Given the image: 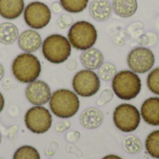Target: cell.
<instances>
[{
  "mask_svg": "<svg viewBox=\"0 0 159 159\" xmlns=\"http://www.w3.org/2000/svg\"><path fill=\"white\" fill-rule=\"evenodd\" d=\"M80 107V102L75 92L70 89H61L55 90L49 99V108L56 116L67 119L76 115Z\"/></svg>",
  "mask_w": 159,
  "mask_h": 159,
  "instance_id": "obj_1",
  "label": "cell"
},
{
  "mask_svg": "<svg viewBox=\"0 0 159 159\" xmlns=\"http://www.w3.org/2000/svg\"><path fill=\"white\" fill-rule=\"evenodd\" d=\"M112 89L120 100L130 101L140 94L142 80L138 74L130 70H123L116 73L113 78Z\"/></svg>",
  "mask_w": 159,
  "mask_h": 159,
  "instance_id": "obj_2",
  "label": "cell"
},
{
  "mask_svg": "<svg viewBox=\"0 0 159 159\" xmlns=\"http://www.w3.org/2000/svg\"><path fill=\"white\" fill-rule=\"evenodd\" d=\"M12 74L15 78L23 84H29L37 80L41 73V63L36 56L31 53L19 54L11 65Z\"/></svg>",
  "mask_w": 159,
  "mask_h": 159,
  "instance_id": "obj_3",
  "label": "cell"
},
{
  "mask_svg": "<svg viewBox=\"0 0 159 159\" xmlns=\"http://www.w3.org/2000/svg\"><path fill=\"white\" fill-rule=\"evenodd\" d=\"M42 54L44 58L54 64L66 61L70 55L72 47L69 40L59 34H53L45 38L42 42Z\"/></svg>",
  "mask_w": 159,
  "mask_h": 159,
  "instance_id": "obj_4",
  "label": "cell"
},
{
  "mask_svg": "<svg viewBox=\"0 0 159 159\" xmlns=\"http://www.w3.org/2000/svg\"><path fill=\"white\" fill-rule=\"evenodd\" d=\"M98 39V32L95 26L87 20L75 22L69 29L68 40L71 47L77 50H86L92 48Z\"/></svg>",
  "mask_w": 159,
  "mask_h": 159,
  "instance_id": "obj_5",
  "label": "cell"
},
{
  "mask_svg": "<svg viewBox=\"0 0 159 159\" xmlns=\"http://www.w3.org/2000/svg\"><path fill=\"white\" fill-rule=\"evenodd\" d=\"M115 126L121 131L129 133L135 131L141 123V113L132 104L122 103L116 107L113 114Z\"/></svg>",
  "mask_w": 159,
  "mask_h": 159,
  "instance_id": "obj_6",
  "label": "cell"
},
{
  "mask_svg": "<svg viewBox=\"0 0 159 159\" xmlns=\"http://www.w3.org/2000/svg\"><path fill=\"white\" fill-rule=\"evenodd\" d=\"M72 86L77 95L89 98L98 93L101 88V80L94 71L84 69L75 75Z\"/></svg>",
  "mask_w": 159,
  "mask_h": 159,
  "instance_id": "obj_7",
  "label": "cell"
},
{
  "mask_svg": "<svg viewBox=\"0 0 159 159\" xmlns=\"http://www.w3.org/2000/svg\"><path fill=\"white\" fill-rule=\"evenodd\" d=\"M25 23L34 30H40L48 25L51 20V10L48 5L39 1L29 3L23 11Z\"/></svg>",
  "mask_w": 159,
  "mask_h": 159,
  "instance_id": "obj_8",
  "label": "cell"
},
{
  "mask_svg": "<svg viewBox=\"0 0 159 159\" xmlns=\"http://www.w3.org/2000/svg\"><path fill=\"white\" fill-rule=\"evenodd\" d=\"M24 123L31 132L43 134L51 128L52 116L47 108L43 106H34L26 112Z\"/></svg>",
  "mask_w": 159,
  "mask_h": 159,
  "instance_id": "obj_9",
  "label": "cell"
},
{
  "mask_svg": "<svg viewBox=\"0 0 159 159\" xmlns=\"http://www.w3.org/2000/svg\"><path fill=\"white\" fill-rule=\"evenodd\" d=\"M154 52L145 47H137L131 49L127 58V63L130 71L136 74H145L151 71L155 65Z\"/></svg>",
  "mask_w": 159,
  "mask_h": 159,
  "instance_id": "obj_10",
  "label": "cell"
},
{
  "mask_svg": "<svg viewBox=\"0 0 159 159\" xmlns=\"http://www.w3.org/2000/svg\"><path fill=\"white\" fill-rule=\"evenodd\" d=\"M28 102L35 106H41L49 102L51 90L49 86L42 80H34L28 84L25 89Z\"/></svg>",
  "mask_w": 159,
  "mask_h": 159,
  "instance_id": "obj_11",
  "label": "cell"
},
{
  "mask_svg": "<svg viewBox=\"0 0 159 159\" xmlns=\"http://www.w3.org/2000/svg\"><path fill=\"white\" fill-rule=\"evenodd\" d=\"M18 46L24 52H34L42 46L41 35L34 29L25 30L18 37Z\"/></svg>",
  "mask_w": 159,
  "mask_h": 159,
  "instance_id": "obj_12",
  "label": "cell"
},
{
  "mask_svg": "<svg viewBox=\"0 0 159 159\" xmlns=\"http://www.w3.org/2000/svg\"><path fill=\"white\" fill-rule=\"evenodd\" d=\"M141 116L145 123L151 126H159V98L151 97L143 102L141 107Z\"/></svg>",
  "mask_w": 159,
  "mask_h": 159,
  "instance_id": "obj_13",
  "label": "cell"
},
{
  "mask_svg": "<svg viewBox=\"0 0 159 159\" xmlns=\"http://www.w3.org/2000/svg\"><path fill=\"white\" fill-rule=\"evenodd\" d=\"M24 0H0V16L6 20H16L24 11Z\"/></svg>",
  "mask_w": 159,
  "mask_h": 159,
  "instance_id": "obj_14",
  "label": "cell"
},
{
  "mask_svg": "<svg viewBox=\"0 0 159 159\" xmlns=\"http://www.w3.org/2000/svg\"><path fill=\"white\" fill-rule=\"evenodd\" d=\"M89 10L95 20L105 21L111 17L113 7L109 0H93L89 4Z\"/></svg>",
  "mask_w": 159,
  "mask_h": 159,
  "instance_id": "obj_15",
  "label": "cell"
},
{
  "mask_svg": "<svg viewBox=\"0 0 159 159\" xmlns=\"http://www.w3.org/2000/svg\"><path fill=\"white\" fill-rule=\"evenodd\" d=\"M104 57L101 50L95 48L83 50L80 55V61L82 65L89 70H96L101 67L103 63Z\"/></svg>",
  "mask_w": 159,
  "mask_h": 159,
  "instance_id": "obj_16",
  "label": "cell"
},
{
  "mask_svg": "<svg viewBox=\"0 0 159 159\" xmlns=\"http://www.w3.org/2000/svg\"><path fill=\"white\" fill-rule=\"evenodd\" d=\"M80 124L88 129H95L99 128L103 121V115L98 108L90 107L86 109L80 116Z\"/></svg>",
  "mask_w": 159,
  "mask_h": 159,
  "instance_id": "obj_17",
  "label": "cell"
},
{
  "mask_svg": "<svg viewBox=\"0 0 159 159\" xmlns=\"http://www.w3.org/2000/svg\"><path fill=\"white\" fill-rule=\"evenodd\" d=\"M112 7L114 12L121 18L133 16L138 9L137 0H113Z\"/></svg>",
  "mask_w": 159,
  "mask_h": 159,
  "instance_id": "obj_18",
  "label": "cell"
},
{
  "mask_svg": "<svg viewBox=\"0 0 159 159\" xmlns=\"http://www.w3.org/2000/svg\"><path fill=\"white\" fill-rule=\"evenodd\" d=\"M20 34L18 27L12 22H3L0 24V43L11 45L18 40Z\"/></svg>",
  "mask_w": 159,
  "mask_h": 159,
  "instance_id": "obj_19",
  "label": "cell"
},
{
  "mask_svg": "<svg viewBox=\"0 0 159 159\" xmlns=\"http://www.w3.org/2000/svg\"><path fill=\"white\" fill-rule=\"evenodd\" d=\"M145 149L153 158L159 159V129L152 131L145 140Z\"/></svg>",
  "mask_w": 159,
  "mask_h": 159,
  "instance_id": "obj_20",
  "label": "cell"
},
{
  "mask_svg": "<svg viewBox=\"0 0 159 159\" xmlns=\"http://www.w3.org/2000/svg\"><path fill=\"white\" fill-rule=\"evenodd\" d=\"M89 0H60V3L64 9L68 13H80L84 11Z\"/></svg>",
  "mask_w": 159,
  "mask_h": 159,
  "instance_id": "obj_21",
  "label": "cell"
},
{
  "mask_svg": "<svg viewBox=\"0 0 159 159\" xmlns=\"http://www.w3.org/2000/svg\"><path fill=\"white\" fill-rule=\"evenodd\" d=\"M13 159H41L38 151L30 145H23L18 148L14 155Z\"/></svg>",
  "mask_w": 159,
  "mask_h": 159,
  "instance_id": "obj_22",
  "label": "cell"
},
{
  "mask_svg": "<svg viewBox=\"0 0 159 159\" xmlns=\"http://www.w3.org/2000/svg\"><path fill=\"white\" fill-rule=\"evenodd\" d=\"M116 75V67L112 62H103L98 69V76L102 81L108 82L113 80Z\"/></svg>",
  "mask_w": 159,
  "mask_h": 159,
  "instance_id": "obj_23",
  "label": "cell"
},
{
  "mask_svg": "<svg viewBox=\"0 0 159 159\" xmlns=\"http://www.w3.org/2000/svg\"><path fill=\"white\" fill-rule=\"evenodd\" d=\"M123 148L128 154L135 155L142 151L143 143L136 136H129L123 142Z\"/></svg>",
  "mask_w": 159,
  "mask_h": 159,
  "instance_id": "obj_24",
  "label": "cell"
},
{
  "mask_svg": "<svg viewBox=\"0 0 159 159\" xmlns=\"http://www.w3.org/2000/svg\"><path fill=\"white\" fill-rule=\"evenodd\" d=\"M146 82L149 90L152 93L159 96V67L150 71Z\"/></svg>",
  "mask_w": 159,
  "mask_h": 159,
  "instance_id": "obj_25",
  "label": "cell"
},
{
  "mask_svg": "<svg viewBox=\"0 0 159 159\" xmlns=\"http://www.w3.org/2000/svg\"><path fill=\"white\" fill-rule=\"evenodd\" d=\"M74 24V18L70 13H62L60 15V17L57 19L56 26L58 29H66L70 28Z\"/></svg>",
  "mask_w": 159,
  "mask_h": 159,
  "instance_id": "obj_26",
  "label": "cell"
},
{
  "mask_svg": "<svg viewBox=\"0 0 159 159\" xmlns=\"http://www.w3.org/2000/svg\"><path fill=\"white\" fill-rule=\"evenodd\" d=\"M114 98V91L111 90L110 89H105L103 91H102L98 101H97V104L99 106H103L106 103L110 102Z\"/></svg>",
  "mask_w": 159,
  "mask_h": 159,
  "instance_id": "obj_27",
  "label": "cell"
},
{
  "mask_svg": "<svg viewBox=\"0 0 159 159\" xmlns=\"http://www.w3.org/2000/svg\"><path fill=\"white\" fill-rule=\"evenodd\" d=\"M71 127V124L69 121L67 120H63V121H60L56 124L55 126V130L59 133H62L65 132L66 130H68Z\"/></svg>",
  "mask_w": 159,
  "mask_h": 159,
  "instance_id": "obj_28",
  "label": "cell"
},
{
  "mask_svg": "<svg viewBox=\"0 0 159 159\" xmlns=\"http://www.w3.org/2000/svg\"><path fill=\"white\" fill-rule=\"evenodd\" d=\"M57 149H58V143H55V142H52V143L48 146V148H47V150H46L47 156H48V157L53 156V155L55 154V152H56Z\"/></svg>",
  "mask_w": 159,
  "mask_h": 159,
  "instance_id": "obj_29",
  "label": "cell"
},
{
  "mask_svg": "<svg viewBox=\"0 0 159 159\" xmlns=\"http://www.w3.org/2000/svg\"><path fill=\"white\" fill-rule=\"evenodd\" d=\"M79 137H80V133L78 131H71L67 134L66 139L71 143H75L79 139Z\"/></svg>",
  "mask_w": 159,
  "mask_h": 159,
  "instance_id": "obj_30",
  "label": "cell"
},
{
  "mask_svg": "<svg viewBox=\"0 0 159 159\" xmlns=\"http://www.w3.org/2000/svg\"><path fill=\"white\" fill-rule=\"evenodd\" d=\"M65 67H66V69L69 70V71H75V70L77 68V62H76V61L74 60V59L67 60V61H66Z\"/></svg>",
  "mask_w": 159,
  "mask_h": 159,
  "instance_id": "obj_31",
  "label": "cell"
},
{
  "mask_svg": "<svg viewBox=\"0 0 159 159\" xmlns=\"http://www.w3.org/2000/svg\"><path fill=\"white\" fill-rule=\"evenodd\" d=\"M61 9H62V7H61L60 1H55V2L52 3V5H51V9H50V10H52V12L58 14V13H60V12L61 11Z\"/></svg>",
  "mask_w": 159,
  "mask_h": 159,
  "instance_id": "obj_32",
  "label": "cell"
},
{
  "mask_svg": "<svg viewBox=\"0 0 159 159\" xmlns=\"http://www.w3.org/2000/svg\"><path fill=\"white\" fill-rule=\"evenodd\" d=\"M4 106H5V99H4V96H3V94L0 92V113L3 111V109H4Z\"/></svg>",
  "mask_w": 159,
  "mask_h": 159,
  "instance_id": "obj_33",
  "label": "cell"
},
{
  "mask_svg": "<svg viewBox=\"0 0 159 159\" xmlns=\"http://www.w3.org/2000/svg\"><path fill=\"white\" fill-rule=\"evenodd\" d=\"M102 159H123V158H121L120 157L116 156V155H108V156H106V157H102Z\"/></svg>",
  "mask_w": 159,
  "mask_h": 159,
  "instance_id": "obj_34",
  "label": "cell"
},
{
  "mask_svg": "<svg viewBox=\"0 0 159 159\" xmlns=\"http://www.w3.org/2000/svg\"><path fill=\"white\" fill-rule=\"evenodd\" d=\"M4 74H5L4 67H3V65L0 63V81L2 80V78H3V76H4Z\"/></svg>",
  "mask_w": 159,
  "mask_h": 159,
  "instance_id": "obj_35",
  "label": "cell"
},
{
  "mask_svg": "<svg viewBox=\"0 0 159 159\" xmlns=\"http://www.w3.org/2000/svg\"><path fill=\"white\" fill-rule=\"evenodd\" d=\"M0 143H1V134H0Z\"/></svg>",
  "mask_w": 159,
  "mask_h": 159,
  "instance_id": "obj_36",
  "label": "cell"
}]
</instances>
